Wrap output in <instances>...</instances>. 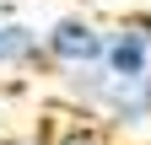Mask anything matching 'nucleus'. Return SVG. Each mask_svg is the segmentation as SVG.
<instances>
[{
	"instance_id": "1",
	"label": "nucleus",
	"mask_w": 151,
	"mask_h": 145,
	"mask_svg": "<svg viewBox=\"0 0 151 145\" xmlns=\"http://www.w3.org/2000/svg\"><path fill=\"white\" fill-rule=\"evenodd\" d=\"M103 48H108V27L86 11H60L54 22L43 27V54H49V70H86V65H103Z\"/></svg>"
},
{
	"instance_id": "2",
	"label": "nucleus",
	"mask_w": 151,
	"mask_h": 145,
	"mask_svg": "<svg viewBox=\"0 0 151 145\" xmlns=\"http://www.w3.org/2000/svg\"><path fill=\"white\" fill-rule=\"evenodd\" d=\"M92 118H103L108 129H146L151 124V70L146 75H108L103 70V92Z\"/></svg>"
},
{
	"instance_id": "3",
	"label": "nucleus",
	"mask_w": 151,
	"mask_h": 145,
	"mask_svg": "<svg viewBox=\"0 0 151 145\" xmlns=\"http://www.w3.org/2000/svg\"><path fill=\"white\" fill-rule=\"evenodd\" d=\"M103 70L108 75H146L151 70V11H129L124 22L108 27Z\"/></svg>"
},
{
	"instance_id": "4",
	"label": "nucleus",
	"mask_w": 151,
	"mask_h": 145,
	"mask_svg": "<svg viewBox=\"0 0 151 145\" xmlns=\"http://www.w3.org/2000/svg\"><path fill=\"white\" fill-rule=\"evenodd\" d=\"M0 70H16V75H43L49 54H43V32L22 16H0Z\"/></svg>"
},
{
	"instance_id": "5",
	"label": "nucleus",
	"mask_w": 151,
	"mask_h": 145,
	"mask_svg": "<svg viewBox=\"0 0 151 145\" xmlns=\"http://www.w3.org/2000/svg\"><path fill=\"white\" fill-rule=\"evenodd\" d=\"M54 145H119V140H113V129H108L103 118L76 113V118H65L60 129H54Z\"/></svg>"
},
{
	"instance_id": "6",
	"label": "nucleus",
	"mask_w": 151,
	"mask_h": 145,
	"mask_svg": "<svg viewBox=\"0 0 151 145\" xmlns=\"http://www.w3.org/2000/svg\"><path fill=\"white\" fill-rule=\"evenodd\" d=\"M6 145H54V134H38V129H22V134H6Z\"/></svg>"
},
{
	"instance_id": "7",
	"label": "nucleus",
	"mask_w": 151,
	"mask_h": 145,
	"mask_svg": "<svg viewBox=\"0 0 151 145\" xmlns=\"http://www.w3.org/2000/svg\"><path fill=\"white\" fill-rule=\"evenodd\" d=\"M0 118H6V97H0Z\"/></svg>"
},
{
	"instance_id": "8",
	"label": "nucleus",
	"mask_w": 151,
	"mask_h": 145,
	"mask_svg": "<svg viewBox=\"0 0 151 145\" xmlns=\"http://www.w3.org/2000/svg\"><path fill=\"white\" fill-rule=\"evenodd\" d=\"M0 16H6V0H0Z\"/></svg>"
},
{
	"instance_id": "9",
	"label": "nucleus",
	"mask_w": 151,
	"mask_h": 145,
	"mask_svg": "<svg viewBox=\"0 0 151 145\" xmlns=\"http://www.w3.org/2000/svg\"><path fill=\"white\" fill-rule=\"evenodd\" d=\"M0 145H6V129H0Z\"/></svg>"
}]
</instances>
